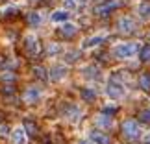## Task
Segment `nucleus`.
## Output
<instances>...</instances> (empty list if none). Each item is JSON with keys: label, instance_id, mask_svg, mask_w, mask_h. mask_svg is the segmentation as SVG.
<instances>
[{"label": "nucleus", "instance_id": "1", "mask_svg": "<svg viewBox=\"0 0 150 144\" xmlns=\"http://www.w3.org/2000/svg\"><path fill=\"white\" fill-rule=\"evenodd\" d=\"M137 52H139V46H137L135 43H119V44H115V46H113L111 54H113V57H117V59L126 61V59L135 57Z\"/></svg>", "mask_w": 150, "mask_h": 144}, {"label": "nucleus", "instance_id": "2", "mask_svg": "<svg viewBox=\"0 0 150 144\" xmlns=\"http://www.w3.org/2000/svg\"><path fill=\"white\" fill-rule=\"evenodd\" d=\"M122 135L126 137V139H130V140L139 139V137L143 135L139 122H137V120H124L122 122Z\"/></svg>", "mask_w": 150, "mask_h": 144}, {"label": "nucleus", "instance_id": "3", "mask_svg": "<svg viewBox=\"0 0 150 144\" xmlns=\"http://www.w3.org/2000/svg\"><path fill=\"white\" fill-rule=\"evenodd\" d=\"M120 6H122V0H104L102 4H98L95 8V15L98 17H106L109 13H113L115 9H119Z\"/></svg>", "mask_w": 150, "mask_h": 144}, {"label": "nucleus", "instance_id": "4", "mask_svg": "<svg viewBox=\"0 0 150 144\" xmlns=\"http://www.w3.org/2000/svg\"><path fill=\"white\" fill-rule=\"evenodd\" d=\"M106 94H108L109 98H113V100H120V98H122V96L126 94L124 83L109 78V83H108V87H106Z\"/></svg>", "mask_w": 150, "mask_h": 144}, {"label": "nucleus", "instance_id": "5", "mask_svg": "<svg viewBox=\"0 0 150 144\" xmlns=\"http://www.w3.org/2000/svg\"><path fill=\"white\" fill-rule=\"evenodd\" d=\"M117 30L120 33H132L135 30V20L132 19V17H128V15L120 17V19L117 20Z\"/></svg>", "mask_w": 150, "mask_h": 144}, {"label": "nucleus", "instance_id": "6", "mask_svg": "<svg viewBox=\"0 0 150 144\" xmlns=\"http://www.w3.org/2000/svg\"><path fill=\"white\" fill-rule=\"evenodd\" d=\"M104 41H106V35H104V33H96V35H91V37L85 39V41L82 43V48H83V50L96 48V46H100Z\"/></svg>", "mask_w": 150, "mask_h": 144}, {"label": "nucleus", "instance_id": "7", "mask_svg": "<svg viewBox=\"0 0 150 144\" xmlns=\"http://www.w3.org/2000/svg\"><path fill=\"white\" fill-rule=\"evenodd\" d=\"M41 96H43V89L37 87V85H30V87L26 89V93H24V102L26 103H33V102H37Z\"/></svg>", "mask_w": 150, "mask_h": 144}, {"label": "nucleus", "instance_id": "8", "mask_svg": "<svg viewBox=\"0 0 150 144\" xmlns=\"http://www.w3.org/2000/svg\"><path fill=\"white\" fill-rule=\"evenodd\" d=\"M65 76H67V67L65 65H54V67H50L48 78L52 79V81H61Z\"/></svg>", "mask_w": 150, "mask_h": 144}, {"label": "nucleus", "instance_id": "9", "mask_svg": "<svg viewBox=\"0 0 150 144\" xmlns=\"http://www.w3.org/2000/svg\"><path fill=\"white\" fill-rule=\"evenodd\" d=\"M24 48L30 55H35L39 52V39L35 35H26L24 37Z\"/></svg>", "mask_w": 150, "mask_h": 144}, {"label": "nucleus", "instance_id": "10", "mask_svg": "<svg viewBox=\"0 0 150 144\" xmlns=\"http://www.w3.org/2000/svg\"><path fill=\"white\" fill-rule=\"evenodd\" d=\"M11 140H13V144H26L28 142L26 129L22 128V126H17V128L11 131Z\"/></svg>", "mask_w": 150, "mask_h": 144}, {"label": "nucleus", "instance_id": "11", "mask_svg": "<svg viewBox=\"0 0 150 144\" xmlns=\"http://www.w3.org/2000/svg\"><path fill=\"white\" fill-rule=\"evenodd\" d=\"M65 117L71 122H78V120H82V109L78 105H74V103H69L67 109H65Z\"/></svg>", "mask_w": 150, "mask_h": 144}, {"label": "nucleus", "instance_id": "12", "mask_svg": "<svg viewBox=\"0 0 150 144\" xmlns=\"http://www.w3.org/2000/svg\"><path fill=\"white\" fill-rule=\"evenodd\" d=\"M89 140L93 144H109V135H106L100 129H93L89 131Z\"/></svg>", "mask_w": 150, "mask_h": 144}, {"label": "nucleus", "instance_id": "13", "mask_svg": "<svg viewBox=\"0 0 150 144\" xmlns=\"http://www.w3.org/2000/svg\"><path fill=\"white\" fill-rule=\"evenodd\" d=\"M76 32H78V26L74 24V22H63V24L59 26V33L63 37H72V35H76Z\"/></svg>", "mask_w": 150, "mask_h": 144}, {"label": "nucleus", "instance_id": "14", "mask_svg": "<svg viewBox=\"0 0 150 144\" xmlns=\"http://www.w3.org/2000/svg\"><path fill=\"white\" fill-rule=\"evenodd\" d=\"M69 15H71V13H69L67 9H56L54 13L50 15V20H52V22H59V24H63V22L69 20Z\"/></svg>", "mask_w": 150, "mask_h": 144}, {"label": "nucleus", "instance_id": "15", "mask_svg": "<svg viewBox=\"0 0 150 144\" xmlns=\"http://www.w3.org/2000/svg\"><path fill=\"white\" fill-rule=\"evenodd\" d=\"M43 22V17L39 11H32V13H28V24H30L32 28H39Z\"/></svg>", "mask_w": 150, "mask_h": 144}, {"label": "nucleus", "instance_id": "16", "mask_svg": "<svg viewBox=\"0 0 150 144\" xmlns=\"http://www.w3.org/2000/svg\"><path fill=\"white\" fill-rule=\"evenodd\" d=\"M137 13L143 20H148L150 19V2H141L137 6Z\"/></svg>", "mask_w": 150, "mask_h": 144}, {"label": "nucleus", "instance_id": "17", "mask_svg": "<svg viewBox=\"0 0 150 144\" xmlns=\"http://www.w3.org/2000/svg\"><path fill=\"white\" fill-rule=\"evenodd\" d=\"M87 0H63V6L65 9H78V8H83Z\"/></svg>", "mask_w": 150, "mask_h": 144}, {"label": "nucleus", "instance_id": "18", "mask_svg": "<svg viewBox=\"0 0 150 144\" xmlns=\"http://www.w3.org/2000/svg\"><path fill=\"white\" fill-rule=\"evenodd\" d=\"M96 124L102 126V128H109V126L113 124V120H111L109 114H98V117H96Z\"/></svg>", "mask_w": 150, "mask_h": 144}, {"label": "nucleus", "instance_id": "19", "mask_svg": "<svg viewBox=\"0 0 150 144\" xmlns=\"http://www.w3.org/2000/svg\"><path fill=\"white\" fill-rule=\"evenodd\" d=\"M80 94H82V98H83L85 102H91V100H95V98H96V93H95V89H91V87H83V89H82V93H80Z\"/></svg>", "mask_w": 150, "mask_h": 144}, {"label": "nucleus", "instance_id": "20", "mask_svg": "<svg viewBox=\"0 0 150 144\" xmlns=\"http://www.w3.org/2000/svg\"><path fill=\"white\" fill-rule=\"evenodd\" d=\"M83 72H85V76H87V78H96V79L100 78V70H98V68H96L95 65L85 67V68H83Z\"/></svg>", "mask_w": 150, "mask_h": 144}, {"label": "nucleus", "instance_id": "21", "mask_svg": "<svg viewBox=\"0 0 150 144\" xmlns=\"http://www.w3.org/2000/svg\"><path fill=\"white\" fill-rule=\"evenodd\" d=\"M139 57H141V61L150 63V44H145V46L141 48V54H139Z\"/></svg>", "mask_w": 150, "mask_h": 144}, {"label": "nucleus", "instance_id": "22", "mask_svg": "<svg viewBox=\"0 0 150 144\" xmlns=\"http://www.w3.org/2000/svg\"><path fill=\"white\" fill-rule=\"evenodd\" d=\"M139 87H141L143 91H150V76L143 74V76L139 78Z\"/></svg>", "mask_w": 150, "mask_h": 144}, {"label": "nucleus", "instance_id": "23", "mask_svg": "<svg viewBox=\"0 0 150 144\" xmlns=\"http://www.w3.org/2000/svg\"><path fill=\"white\" fill-rule=\"evenodd\" d=\"M78 55H80V50H71V52H65V61L67 63H74L78 59Z\"/></svg>", "mask_w": 150, "mask_h": 144}, {"label": "nucleus", "instance_id": "24", "mask_svg": "<svg viewBox=\"0 0 150 144\" xmlns=\"http://www.w3.org/2000/svg\"><path fill=\"white\" fill-rule=\"evenodd\" d=\"M33 74H37V78H41V79H47L48 78V74H45V70L41 67H35L33 68Z\"/></svg>", "mask_w": 150, "mask_h": 144}, {"label": "nucleus", "instance_id": "25", "mask_svg": "<svg viewBox=\"0 0 150 144\" xmlns=\"http://www.w3.org/2000/svg\"><path fill=\"white\" fill-rule=\"evenodd\" d=\"M139 117H141L143 122H150V109H143L139 113Z\"/></svg>", "mask_w": 150, "mask_h": 144}, {"label": "nucleus", "instance_id": "26", "mask_svg": "<svg viewBox=\"0 0 150 144\" xmlns=\"http://www.w3.org/2000/svg\"><path fill=\"white\" fill-rule=\"evenodd\" d=\"M15 13H17V8H15V6H9V8H4L2 9V15H8V17L9 15H15Z\"/></svg>", "mask_w": 150, "mask_h": 144}, {"label": "nucleus", "instance_id": "27", "mask_svg": "<svg viewBox=\"0 0 150 144\" xmlns=\"http://www.w3.org/2000/svg\"><path fill=\"white\" fill-rule=\"evenodd\" d=\"M115 111H117V105H106L104 107V113H109V117H111Z\"/></svg>", "mask_w": 150, "mask_h": 144}, {"label": "nucleus", "instance_id": "28", "mask_svg": "<svg viewBox=\"0 0 150 144\" xmlns=\"http://www.w3.org/2000/svg\"><path fill=\"white\" fill-rule=\"evenodd\" d=\"M57 52H59V46H57V44H50V46H48V54H50V55L57 54Z\"/></svg>", "mask_w": 150, "mask_h": 144}, {"label": "nucleus", "instance_id": "29", "mask_svg": "<svg viewBox=\"0 0 150 144\" xmlns=\"http://www.w3.org/2000/svg\"><path fill=\"white\" fill-rule=\"evenodd\" d=\"M9 133V128H8V126H0V137H6V135H8Z\"/></svg>", "mask_w": 150, "mask_h": 144}, {"label": "nucleus", "instance_id": "30", "mask_svg": "<svg viewBox=\"0 0 150 144\" xmlns=\"http://www.w3.org/2000/svg\"><path fill=\"white\" fill-rule=\"evenodd\" d=\"M143 144H150V131H148L145 137H143Z\"/></svg>", "mask_w": 150, "mask_h": 144}, {"label": "nucleus", "instance_id": "31", "mask_svg": "<svg viewBox=\"0 0 150 144\" xmlns=\"http://www.w3.org/2000/svg\"><path fill=\"white\" fill-rule=\"evenodd\" d=\"M78 144H93V142H91V140H80Z\"/></svg>", "mask_w": 150, "mask_h": 144}, {"label": "nucleus", "instance_id": "32", "mask_svg": "<svg viewBox=\"0 0 150 144\" xmlns=\"http://www.w3.org/2000/svg\"><path fill=\"white\" fill-rule=\"evenodd\" d=\"M0 2H2V0H0Z\"/></svg>", "mask_w": 150, "mask_h": 144}]
</instances>
